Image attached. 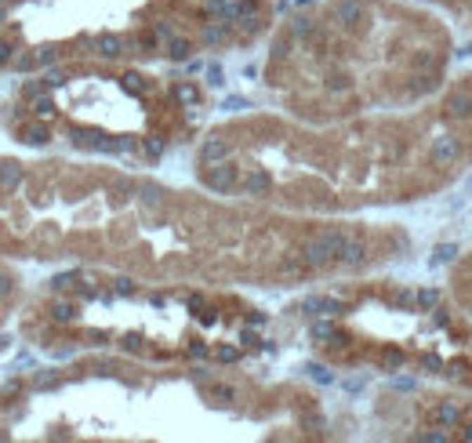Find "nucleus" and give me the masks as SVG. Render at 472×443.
I'll list each match as a JSON object with an SVG mask.
<instances>
[{"label":"nucleus","mask_w":472,"mask_h":443,"mask_svg":"<svg viewBox=\"0 0 472 443\" xmlns=\"http://www.w3.org/2000/svg\"><path fill=\"white\" fill-rule=\"evenodd\" d=\"M306 62V91L320 113L363 117L436 98L458 73V26L411 0H298L273 37L269 66Z\"/></svg>","instance_id":"obj_1"},{"label":"nucleus","mask_w":472,"mask_h":443,"mask_svg":"<svg viewBox=\"0 0 472 443\" xmlns=\"http://www.w3.org/2000/svg\"><path fill=\"white\" fill-rule=\"evenodd\" d=\"M389 421L393 436L403 439H458L472 443V392L428 385L421 392H396L389 396Z\"/></svg>","instance_id":"obj_2"},{"label":"nucleus","mask_w":472,"mask_h":443,"mask_svg":"<svg viewBox=\"0 0 472 443\" xmlns=\"http://www.w3.org/2000/svg\"><path fill=\"white\" fill-rule=\"evenodd\" d=\"M443 287L450 291V298H454L461 309H468V312H472V244L461 251V255H458L454 262H450Z\"/></svg>","instance_id":"obj_3"},{"label":"nucleus","mask_w":472,"mask_h":443,"mask_svg":"<svg viewBox=\"0 0 472 443\" xmlns=\"http://www.w3.org/2000/svg\"><path fill=\"white\" fill-rule=\"evenodd\" d=\"M411 4H425V8L447 15L450 22L458 26V33L472 37V0H411Z\"/></svg>","instance_id":"obj_4"},{"label":"nucleus","mask_w":472,"mask_h":443,"mask_svg":"<svg viewBox=\"0 0 472 443\" xmlns=\"http://www.w3.org/2000/svg\"><path fill=\"white\" fill-rule=\"evenodd\" d=\"M22 178H26V171H22V164H0V189H4V193H8V189H18V185H22Z\"/></svg>","instance_id":"obj_5"},{"label":"nucleus","mask_w":472,"mask_h":443,"mask_svg":"<svg viewBox=\"0 0 472 443\" xmlns=\"http://www.w3.org/2000/svg\"><path fill=\"white\" fill-rule=\"evenodd\" d=\"M22 142L26 145H48L51 142V131H48V124H26V128H22Z\"/></svg>","instance_id":"obj_6"},{"label":"nucleus","mask_w":472,"mask_h":443,"mask_svg":"<svg viewBox=\"0 0 472 443\" xmlns=\"http://www.w3.org/2000/svg\"><path fill=\"white\" fill-rule=\"evenodd\" d=\"M33 385H37V389H58V385H62V371H58V367H44V371H37Z\"/></svg>","instance_id":"obj_7"},{"label":"nucleus","mask_w":472,"mask_h":443,"mask_svg":"<svg viewBox=\"0 0 472 443\" xmlns=\"http://www.w3.org/2000/svg\"><path fill=\"white\" fill-rule=\"evenodd\" d=\"M40 62H37V51H22V55H15L11 58V70H18V73H29V70H37Z\"/></svg>","instance_id":"obj_8"},{"label":"nucleus","mask_w":472,"mask_h":443,"mask_svg":"<svg viewBox=\"0 0 472 443\" xmlns=\"http://www.w3.org/2000/svg\"><path fill=\"white\" fill-rule=\"evenodd\" d=\"M18 51H15V44L11 40H0V66H11V58H15Z\"/></svg>","instance_id":"obj_9"},{"label":"nucleus","mask_w":472,"mask_h":443,"mask_svg":"<svg viewBox=\"0 0 472 443\" xmlns=\"http://www.w3.org/2000/svg\"><path fill=\"white\" fill-rule=\"evenodd\" d=\"M15 291V280L8 277V272H0V298H4V294H11Z\"/></svg>","instance_id":"obj_10"},{"label":"nucleus","mask_w":472,"mask_h":443,"mask_svg":"<svg viewBox=\"0 0 472 443\" xmlns=\"http://www.w3.org/2000/svg\"><path fill=\"white\" fill-rule=\"evenodd\" d=\"M8 345H11V338H8V334H0V352H4Z\"/></svg>","instance_id":"obj_11"}]
</instances>
